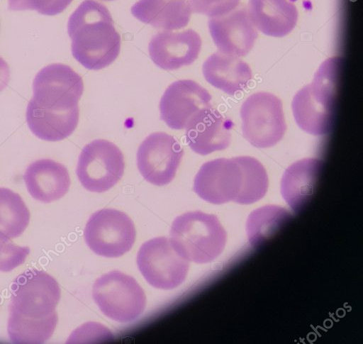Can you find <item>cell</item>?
<instances>
[{
	"instance_id": "obj_1",
	"label": "cell",
	"mask_w": 363,
	"mask_h": 344,
	"mask_svg": "<svg viewBox=\"0 0 363 344\" xmlns=\"http://www.w3.org/2000/svg\"><path fill=\"white\" fill-rule=\"evenodd\" d=\"M67 31L73 57L85 68L99 70L115 61L121 38L108 9L95 0H84L69 16Z\"/></svg>"
},
{
	"instance_id": "obj_8",
	"label": "cell",
	"mask_w": 363,
	"mask_h": 344,
	"mask_svg": "<svg viewBox=\"0 0 363 344\" xmlns=\"http://www.w3.org/2000/svg\"><path fill=\"white\" fill-rule=\"evenodd\" d=\"M133 221L125 213L103 209L88 219L84 230L87 246L95 254L106 257H118L129 251L135 240Z\"/></svg>"
},
{
	"instance_id": "obj_17",
	"label": "cell",
	"mask_w": 363,
	"mask_h": 344,
	"mask_svg": "<svg viewBox=\"0 0 363 344\" xmlns=\"http://www.w3.org/2000/svg\"><path fill=\"white\" fill-rule=\"evenodd\" d=\"M23 179L30 196L46 204L64 196L71 184L67 167L49 158L31 162L25 171Z\"/></svg>"
},
{
	"instance_id": "obj_19",
	"label": "cell",
	"mask_w": 363,
	"mask_h": 344,
	"mask_svg": "<svg viewBox=\"0 0 363 344\" xmlns=\"http://www.w3.org/2000/svg\"><path fill=\"white\" fill-rule=\"evenodd\" d=\"M321 167V160L304 158L291 164L284 172L281 180V194L294 211H300L310 199Z\"/></svg>"
},
{
	"instance_id": "obj_20",
	"label": "cell",
	"mask_w": 363,
	"mask_h": 344,
	"mask_svg": "<svg viewBox=\"0 0 363 344\" xmlns=\"http://www.w3.org/2000/svg\"><path fill=\"white\" fill-rule=\"evenodd\" d=\"M202 72L210 84L230 95L245 89L252 77V70L245 62L220 51L206 60Z\"/></svg>"
},
{
	"instance_id": "obj_7",
	"label": "cell",
	"mask_w": 363,
	"mask_h": 344,
	"mask_svg": "<svg viewBox=\"0 0 363 344\" xmlns=\"http://www.w3.org/2000/svg\"><path fill=\"white\" fill-rule=\"evenodd\" d=\"M124 170L125 161L121 150L112 142L96 139L83 148L79 156L76 174L86 190L102 193L118 183Z\"/></svg>"
},
{
	"instance_id": "obj_21",
	"label": "cell",
	"mask_w": 363,
	"mask_h": 344,
	"mask_svg": "<svg viewBox=\"0 0 363 344\" xmlns=\"http://www.w3.org/2000/svg\"><path fill=\"white\" fill-rule=\"evenodd\" d=\"M191 12L186 0H139L131 7L141 22L169 31L186 26Z\"/></svg>"
},
{
	"instance_id": "obj_13",
	"label": "cell",
	"mask_w": 363,
	"mask_h": 344,
	"mask_svg": "<svg viewBox=\"0 0 363 344\" xmlns=\"http://www.w3.org/2000/svg\"><path fill=\"white\" fill-rule=\"evenodd\" d=\"M211 101L209 92L195 81H175L161 97L160 118L172 129H186L199 112L212 106Z\"/></svg>"
},
{
	"instance_id": "obj_28",
	"label": "cell",
	"mask_w": 363,
	"mask_h": 344,
	"mask_svg": "<svg viewBox=\"0 0 363 344\" xmlns=\"http://www.w3.org/2000/svg\"><path fill=\"white\" fill-rule=\"evenodd\" d=\"M30 253L28 246L0 238V272H9L22 265Z\"/></svg>"
},
{
	"instance_id": "obj_6",
	"label": "cell",
	"mask_w": 363,
	"mask_h": 344,
	"mask_svg": "<svg viewBox=\"0 0 363 344\" xmlns=\"http://www.w3.org/2000/svg\"><path fill=\"white\" fill-rule=\"evenodd\" d=\"M240 117L243 137L258 148L274 146L286 130L281 101L272 93L248 96L241 106Z\"/></svg>"
},
{
	"instance_id": "obj_11",
	"label": "cell",
	"mask_w": 363,
	"mask_h": 344,
	"mask_svg": "<svg viewBox=\"0 0 363 344\" xmlns=\"http://www.w3.org/2000/svg\"><path fill=\"white\" fill-rule=\"evenodd\" d=\"M184 150L174 136L152 133L141 143L137 152V165L143 178L156 186H164L174 178Z\"/></svg>"
},
{
	"instance_id": "obj_30",
	"label": "cell",
	"mask_w": 363,
	"mask_h": 344,
	"mask_svg": "<svg viewBox=\"0 0 363 344\" xmlns=\"http://www.w3.org/2000/svg\"><path fill=\"white\" fill-rule=\"evenodd\" d=\"M9 79V67L7 62L0 57V92L7 87Z\"/></svg>"
},
{
	"instance_id": "obj_22",
	"label": "cell",
	"mask_w": 363,
	"mask_h": 344,
	"mask_svg": "<svg viewBox=\"0 0 363 344\" xmlns=\"http://www.w3.org/2000/svg\"><path fill=\"white\" fill-rule=\"evenodd\" d=\"M79 109L67 112L50 111L41 108L30 99L26 119L31 132L38 138L50 142L62 140L69 137L76 129Z\"/></svg>"
},
{
	"instance_id": "obj_16",
	"label": "cell",
	"mask_w": 363,
	"mask_h": 344,
	"mask_svg": "<svg viewBox=\"0 0 363 344\" xmlns=\"http://www.w3.org/2000/svg\"><path fill=\"white\" fill-rule=\"evenodd\" d=\"M232 121L209 107L199 112L186 127V140L196 153L208 155L227 148L231 140Z\"/></svg>"
},
{
	"instance_id": "obj_12",
	"label": "cell",
	"mask_w": 363,
	"mask_h": 344,
	"mask_svg": "<svg viewBox=\"0 0 363 344\" xmlns=\"http://www.w3.org/2000/svg\"><path fill=\"white\" fill-rule=\"evenodd\" d=\"M242 187V171L236 158H217L201 165L194 177L193 189L201 199L213 204H238Z\"/></svg>"
},
{
	"instance_id": "obj_25",
	"label": "cell",
	"mask_w": 363,
	"mask_h": 344,
	"mask_svg": "<svg viewBox=\"0 0 363 344\" xmlns=\"http://www.w3.org/2000/svg\"><path fill=\"white\" fill-rule=\"evenodd\" d=\"M57 321V314L44 319L26 318L9 314L7 333L13 343H43L52 335Z\"/></svg>"
},
{
	"instance_id": "obj_9",
	"label": "cell",
	"mask_w": 363,
	"mask_h": 344,
	"mask_svg": "<svg viewBox=\"0 0 363 344\" xmlns=\"http://www.w3.org/2000/svg\"><path fill=\"white\" fill-rule=\"evenodd\" d=\"M83 91L84 83L79 74L67 65L53 63L35 75L31 99L41 108L67 112L79 109Z\"/></svg>"
},
{
	"instance_id": "obj_31",
	"label": "cell",
	"mask_w": 363,
	"mask_h": 344,
	"mask_svg": "<svg viewBox=\"0 0 363 344\" xmlns=\"http://www.w3.org/2000/svg\"><path fill=\"white\" fill-rule=\"evenodd\" d=\"M102 1H113V0H102Z\"/></svg>"
},
{
	"instance_id": "obj_24",
	"label": "cell",
	"mask_w": 363,
	"mask_h": 344,
	"mask_svg": "<svg viewBox=\"0 0 363 344\" xmlns=\"http://www.w3.org/2000/svg\"><path fill=\"white\" fill-rule=\"evenodd\" d=\"M29 221L30 211L21 196L10 189L0 187V238L19 237Z\"/></svg>"
},
{
	"instance_id": "obj_23",
	"label": "cell",
	"mask_w": 363,
	"mask_h": 344,
	"mask_svg": "<svg viewBox=\"0 0 363 344\" xmlns=\"http://www.w3.org/2000/svg\"><path fill=\"white\" fill-rule=\"evenodd\" d=\"M291 218L284 208L267 205L252 211L246 222V232L250 244L255 248L260 247L273 237Z\"/></svg>"
},
{
	"instance_id": "obj_18",
	"label": "cell",
	"mask_w": 363,
	"mask_h": 344,
	"mask_svg": "<svg viewBox=\"0 0 363 344\" xmlns=\"http://www.w3.org/2000/svg\"><path fill=\"white\" fill-rule=\"evenodd\" d=\"M247 11L253 25L272 37H284L294 28L296 7L287 0H249Z\"/></svg>"
},
{
	"instance_id": "obj_15",
	"label": "cell",
	"mask_w": 363,
	"mask_h": 344,
	"mask_svg": "<svg viewBox=\"0 0 363 344\" xmlns=\"http://www.w3.org/2000/svg\"><path fill=\"white\" fill-rule=\"evenodd\" d=\"M201 48L200 35L194 30L182 32H159L152 36L148 46L153 62L166 70H177L191 65Z\"/></svg>"
},
{
	"instance_id": "obj_27",
	"label": "cell",
	"mask_w": 363,
	"mask_h": 344,
	"mask_svg": "<svg viewBox=\"0 0 363 344\" xmlns=\"http://www.w3.org/2000/svg\"><path fill=\"white\" fill-rule=\"evenodd\" d=\"M73 0H8L9 9L12 11H36L38 13L55 16L62 12Z\"/></svg>"
},
{
	"instance_id": "obj_3",
	"label": "cell",
	"mask_w": 363,
	"mask_h": 344,
	"mask_svg": "<svg viewBox=\"0 0 363 344\" xmlns=\"http://www.w3.org/2000/svg\"><path fill=\"white\" fill-rule=\"evenodd\" d=\"M169 235L172 247L182 257L199 264L216 259L224 250L227 237L218 217L201 211L177 216Z\"/></svg>"
},
{
	"instance_id": "obj_5",
	"label": "cell",
	"mask_w": 363,
	"mask_h": 344,
	"mask_svg": "<svg viewBox=\"0 0 363 344\" xmlns=\"http://www.w3.org/2000/svg\"><path fill=\"white\" fill-rule=\"evenodd\" d=\"M92 298L106 316L120 323L135 320L146 305L145 292L138 282L118 270L104 274L95 281Z\"/></svg>"
},
{
	"instance_id": "obj_4",
	"label": "cell",
	"mask_w": 363,
	"mask_h": 344,
	"mask_svg": "<svg viewBox=\"0 0 363 344\" xmlns=\"http://www.w3.org/2000/svg\"><path fill=\"white\" fill-rule=\"evenodd\" d=\"M61 296L57 280L46 272L30 269L20 274L11 286L9 314L30 319L57 314Z\"/></svg>"
},
{
	"instance_id": "obj_2",
	"label": "cell",
	"mask_w": 363,
	"mask_h": 344,
	"mask_svg": "<svg viewBox=\"0 0 363 344\" xmlns=\"http://www.w3.org/2000/svg\"><path fill=\"white\" fill-rule=\"evenodd\" d=\"M341 65V57L328 58L319 67L312 82L294 96L293 115L298 126L305 132L316 136L330 132Z\"/></svg>"
},
{
	"instance_id": "obj_26",
	"label": "cell",
	"mask_w": 363,
	"mask_h": 344,
	"mask_svg": "<svg viewBox=\"0 0 363 344\" xmlns=\"http://www.w3.org/2000/svg\"><path fill=\"white\" fill-rule=\"evenodd\" d=\"M243 175V187L238 204H253L267 193L269 180L265 168L255 157L250 156L235 157Z\"/></svg>"
},
{
	"instance_id": "obj_29",
	"label": "cell",
	"mask_w": 363,
	"mask_h": 344,
	"mask_svg": "<svg viewBox=\"0 0 363 344\" xmlns=\"http://www.w3.org/2000/svg\"><path fill=\"white\" fill-rule=\"evenodd\" d=\"M240 0H189L191 11L210 18L225 15L238 6Z\"/></svg>"
},
{
	"instance_id": "obj_32",
	"label": "cell",
	"mask_w": 363,
	"mask_h": 344,
	"mask_svg": "<svg viewBox=\"0 0 363 344\" xmlns=\"http://www.w3.org/2000/svg\"><path fill=\"white\" fill-rule=\"evenodd\" d=\"M0 303H1V297H0Z\"/></svg>"
},
{
	"instance_id": "obj_14",
	"label": "cell",
	"mask_w": 363,
	"mask_h": 344,
	"mask_svg": "<svg viewBox=\"0 0 363 344\" xmlns=\"http://www.w3.org/2000/svg\"><path fill=\"white\" fill-rule=\"evenodd\" d=\"M208 29L220 52L235 56H245L252 48L258 36L244 6L218 17L210 18Z\"/></svg>"
},
{
	"instance_id": "obj_10",
	"label": "cell",
	"mask_w": 363,
	"mask_h": 344,
	"mask_svg": "<svg viewBox=\"0 0 363 344\" xmlns=\"http://www.w3.org/2000/svg\"><path fill=\"white\" fill-rule=\"evenodd\" d=\"M138 267L145 280L160 289H173L185 280L189 261L172 247L170 240L158 237L145 242L137 255Z\"/></svg>"
}]
</instances>
